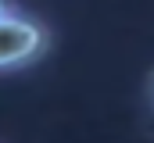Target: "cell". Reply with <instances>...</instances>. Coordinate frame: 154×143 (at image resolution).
<instances>
[{
  "instance_id": "obj_1",
  "label": "cell",
  "mask_w": 154,
  "mask_h": 143,
  "mask_svg": "<svg viewBox=\"0 0 154 143\" xmlns=\"http://www.w3.org/2000/svg\"><path fill=\"white\" fill-rule=\"evenodd\" d=\"M47 29L14 11H0V72L22 68L47 50Z\"/></svg>"
},
{
  "instance_id": "obj_2",
  "label": "cell",
  "mask_w": 154,
  "mask_h": 143,
  "mask_svg": "<svg viewBox=\"0 0 154 143\" xmlns=\"http://www.w3.org/2000/svg\"><path fill=\"white\" fill-rule=\"evenodd\" d=\"M0 11H7V4H4V0H0Z\"/></svg>"
}]
</instances>
